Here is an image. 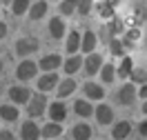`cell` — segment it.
I'll return each instance as SVG.
<instances>
[{
	"label": "cell",
	"instance_id": "7",
	"mask_svg": "<svg viewBox=\"0 0 147 140\" xmlns=\"http://www.w3.org/2000/svg\"><path fill=\"white\" fill-rule=\"evenodd\" d=\"M36 84H38V91H40V93L51 91V89H56V84H58V74H56V71H51V74H42L36 80Z\"/></svg>",
	"mask_w": 147,
	"mask_h": 140
},
{
	"label": "cell",
	"instance_id": "5",
	"mask_svg": "<svg viewBox=\"0 0 147 140\" xmlns=\"http://www.w3.org/2000/svg\"><path fill=\"white\" fill-rule=\"evenodd\" d=\"M47 116H49V120L56 122V125H60V122L67 118V107H65V102H51L47 104Z\"/></svg>",
	"mask_w": 147,
	"mask_h": 140
},
{
	"label": "cell",
	"instance_id": "22",
	"mask_svg": "<svg viewBox=\"0 0 147 140\" xmlns=\"http://www.w3.org/2000/svg\"><path fill=\"white\" fill-rule=\"evenodd\" d=\"M60 133H63V125H56V122H49V125H45V127L40 129V136L51 138V140H56Z\"/></svg>",
	"mask_w": 147,
	"mask_h": 140
},
{
	"label": "cell",
	"instance_id": "16",
	"mask_svg": "<svg viewBox=\"0 0 147 140\" xmlns=\"http://www.w3.org/2000/svg\"><path fill=\"white\" fill-rule=\"evenodd\" d=\"M47 9H49V5H47L45 0H38L36 5H31L29 7V18L31 20H40V18H45V13H47Z\"/></svg>",
	"mask_w": 147,
	"mask_h": 140
},
{
	"label": "cell",
	"instance_id": "32",
	"mask_svg": "<svg viewBox=\"0 0 147 140\" xmlns=\"http://www.w3.org/2000/svg\"><path fill=\"white\" fill-rule=\"evenodd\" d=\"M138 131H140V136H143V138H147V120H143L140 125H138Z\"/></svg>",
	"mask_w": 147,
	"mask_h": 140
},
{
	"label": "cell",
	"instance_id": "15",
	"mask_svg": "<svg viewBox=\"0 0 147 140\" xmlns=\"http://www.w3.org/2000/svg\"><path fill=\"white\" fill-rule=\"evenodd\" d=\"M131 71H134V60H131L129 56H123L120 67L116 69V76H118V78H123V80H127L129 76H131Z\"/></svg>",
	"mask_w": 147,
	"mask_h": 140
},
{
	"label": "cell",
	"instance_id": "9",
	"mask_svg": "<svg viewBox=\"0 0 147 140\" xmlns=\"http://www.w3.org/2000/svg\"><path fill=\"white\" fill-rule=\"evenodd\" d=\"M60 56L58 54H47V56H42V60L38 62V67L45 71V74H51V71H56L58 67H60Z\"/></svg>",
	"mask_w": 147,
	"mask_h": 140
},
{
	"label": "cell",
	"instance_id": "39",
	"mask_svg": "<svg viewBox=\"0 0 147 140\" xmlns=\"http://www.w3.org/2000/svg\"><path fill=\"white\" fill-rule=\"evenodd\" d=\"M102 2H107V0H102Z\"/></svg>",
	"mask_w": 147,
	"mask_h": 140
},
{
	"label": "cell",
	"instance_id": "19",
	"mask_svg": "<svg viewBox=\"0 0 147 140\" xmlns=\"http://www.w3.org/2000/svg\"><path fill=\"white\" fill-rule=\"evenodd\" d=\"M49 33H51V38H56V40H60V38L65 36V22L63 18H51L49 20Z\"/></svg>",
	"mask_w": 147,
	"mask_h": 140
},
{
	"label": "cell",
	"instance_id": "11",
	"mask_svg": "<svg viewBox=\"0 0 147 140\" xmlns=\"http://www.w3.org/2000/svg\"><path fill=\"white\" fill-rule=\"evenodd\" d=\"M20 138L22 140H38L40 138V127H38L34 120L22 122V127H20Z\"/></svg>",
	"mask_w": 147,
	"mask_h": 140
},
{
	"label": "cell",
	"instance_id": "30",
	"mask_svg": "<svg viewBox=\"0 0 147 140\" xmlns=\"http://www.w3.org/2000/svg\"><path fill=\"white\" fill-rule=\"evenodd\" d=\"M78 13L80 16H89L92 13V0H78Z\"/></svg>",
	"mask_w": 147,
	"mask_h": 140
},
{
	"label": "cell",
	"instance_id": "1",
	"mask_svg": "<svg viewBox=\"0 0 147 140\" xmlns=\"http://www.w3.org/2000/svg\"><path fill=\"white\" fill-rule=\"evenodd\" d=\"M47 111V98L45 93H36V96H31V100L27 102V113L31 116V120L34 118H40V116H45Z\"/></svg>",
	"mask_w": 147,
	"mask_h": 140
},
{
	"label": "cell",
	"instance_id": "12",
	"mask_svg": "<svg viewBox=\"0 0 147 140\" xmlns=\"http://www.w3.org/2000/svg\"><path fill=\"white\" fill-rule=\"evenodd\" d=\"M96 45H98V36L94 33L92 29H89V31H85L83 38H80V51H85V54L89 56V54H94Z\"/></svg>",
	"mask_w": 147,
	"mask_h": 140
},
{
	"label": "cell",
	"instance_id": "6",
	"mask_svg": "<svg viewBox=\"0 0 147 140\" xmlns=\"http://www.w3.org/2000/svg\"><path fill=\"white\" fill-rule=\"evenodd\" d=\"M105 65L102 62V56L100 54H89V56L83 60V67H85V71L89 76H96V74H100V67Z\"/></svg>",
	"mask_w": 147,
	"mask_h": 140
},
{
	"label": "cell",
	"instance_id": "34",
	"mask_svg": "<svg viewBox=\"0 0 147 140\" xmlns=\"http://www.w3.org/2000/svg\"><path fill=\"white\" fill-rule=\"evenodd\" d=\"M7 31H9V27H7V22H0V40L7 36Z\"/></svg>",
	"mask_w": 147,
	"mask_h": 140
},
{
	"label": "cell",
	"instance_id": "23",
	"mask_svg": "<svg viewBox=\"0 0 147 140\" xmlns=\"http://www.w3.org/2000/svg\"><path fill=\"white\" fill-rule=\"evenodd\" d=\"M18 116L20 113H18V109H16V104H0V118H2V120L13 122Z\"/></svg>",
	"mask_w": 147,
	"mask_h": 140
},
{
	"label": "cell",
	"instance_id": "38",
	"mask_svg": "<svg viewBox=\"0 0 147 140\" xmlns=\"http://www.w3.org/2000/svg\"><path fill=\"white\" fill-rule=\"evenodd\" d=\"M2 69H5V62H2V58H0V71H2Z\"/></svg>",
	"mask_w": 147,
	"mask_h": 140
},
{
	"label": "cell",
	"instance_id": "28",
	"mask_svg": "<svg viewBox=\"0 0 147 140\" xmlns=\"http://www.w3.org/2000/svg\"><path fill=\"white\" fill-rule=\"evenodd\" d=\"M76 9H78V0H63L60 2V13L63 16H71Z\"/></svg>",
	"mask_w": 147,
	"mask_h": 140
},
{
	"label": "cell",
	"instance_id": "24",
	"mask_svg": "<svg viewBox=\"0 0 147 140\" xmlns=\"http://www.w3.org/2000/svg\"><path fill=\"white\" fill-rule=\"evenodd\" d=\"M114 78H116V67L111 62H105L100 67V80L102 82H114Z\"/></svg>",
	"mask_w": 147,
	"mask_h": 140
},
{
	"label": "cell",
	"instance_id": "31",
	"mask_svg": "<svg viewBox=\"0 0 147 140\" xmlns=\"http://www.w3.org/2000/svg\"><path fill=\"white\" fill-rule=\"evenodd\" d=\"M100 13H102V18H111V13H114V5L111 2H102V7H100Z\"/></svg>",
	"mask_w": 147,
	"mask_h": 140
},
{
	"label": "cell",
	"instance_id": "10",
	"mask_svg": "<svg viewBox=\"0 0 147 140\" xmlns=\"http://www.w3.org/2000/svg\"><path fill=\"white\" fill-rule=\"evenodd\" d=\"M9 98L13 100V104H27L31 100V91H29L27 87H11Z\"/></svg>",
	"mask_w": 147,
	"mask_h": 140
},
{
	"label": "cell",
	"instance_id": "26",
	"mask_svg": "<svg viewBox=\"0 0 147 140\" xmlns=\"http://www.w3.org/2000/svg\"><path fill=\"white\" fill-rule=\"evenodd\" d=\"M29 7H31L29 0H13V2H11V13H13V16H22V13L29 11Z\"/></svg>",
	"mask_w": 147,
	"mask_h": 140
},
{
	"label": "cell",
	"instance_id": "18",
	"mask_svg": "<svg viewBox=\"0 0 147 140\" xmlns=\"http://www.w3.org/2000/svg\"><path fill=\"white\" fill-rule=\"evenodd\" d=\"M129 133H131V125H129L127 120L116 122V125H114V129H111V136H114L116 140H125Z\"/></svg>",
	"mask_w": 147,
	"mask_h": 140
},
{
	"label": "cell",
	"instance_id": "17",
	"mask_svg": "<svg viewBox=\"0 0 147 140\" xmlns=\"http://www.w3.org/2000/svg\"><path fill=\"white\" fill-rule=\"evenodd\" d=\"M63 67H65V74H67V76H74L76 71L83 69V58H80V56H69L67 60H65Z\"/></svg>",
	"mask_w": 147,
	"mask_h": 140
},
{
	"label": "cell",
	"instance_id": "4",
	"mask_svg": "<svg viewBox=\"0 0 147 140\" xmlns=\"http://www.w3.org/2000/svg\"><path fill=\"white\" fill-rule=\"evenodd\" d=\"M136 96H138V89H136V84H134V82L123 84V87L118 89V102L123 104V107H129V104H134Z\"/></svg>",
	"mask_w": 147,
	"mask_h": 140
},
{
	"label": "cell",
	"instance_id": "13",
	"mask_svg": "<svg viewBox=\"0 0 147 140\" xmlns=\"http://www.w3.org/2000/svg\"><path fill=\"white\" fill-rule=\"evenodd\" d=\"M89 138H92V127L89 125L80 122V125L71 127V140H89Z\"/></svg>",
	"mask_w": 147,
	"mask_h": 140
},
{
	"label": "cell",
	"instance_id": "35",
	"mask_svg": "<svg viewBox=\"0 0 147 140\" xmlns=\"http://www.w3.org/2000/svg\"><path fill=\"white\" fill-rule=\"evenodd\" d=\"M138 98H143V100H147V84H143V87L138 89Z\"/></svg>",
	"mask_w": 147,
	"mask_h": 140
},
{
	"label": "cell",
	"instance_id": "37",
	"mask_svg": "<svg viewBox=\"0 0 147 140\" xmlns=\"http://www.w3.org/2000/svg\"><path fill=\"white\" fill-rule=\"evenodd\" d=\"M11 2H13V0H2V5H11Z\"/></svg>",
	"mask_w": 147,
	"mask_h": 140
},
{
	"label": "cell",
	"instance_id": "29",
	"mask_svg": "<svg viewBox=\"0 0 147 140\" xmlns=\"http://www.w3.org/2000/svg\"><path fill=\"white\" fill-rule=\"evenodd\" d=\"M109 49H111V54H114V56H123V54H125V47H123V40H118V38H111L109 40Z\"/></svg>",
	"mask_w": 147,
	"mask_h": 140
},
{
	"label": "cell",
	"instance_id": "27",
	"mask_svg": "<svg viewBox=\"0 0 147 140\" xmlns=\"http://www.w3.org/2000/svg\"><path fill=\"white\" fill-rule=\"evenodd\" d=\"M129 80L134 84H147V69H134L131 76H129Z\"/></svg>",
	"mask_w": 147,
	"mask_h": 140
},
{
	"label": "cell",
	"instance_id": "33",
	"mask_svg": "<svg viewBox=\"0 0 147 140\" xmlns=\"http://www.w3.org/2000/svg\"><path fill=\"white\" fill-rule=\"evenodd\" d=\"M0 140H16L11 131H0Z\"/></svg>",
	"mask_w": 147,
	"mask_h": 140
},
{
	"label": "cell",
	"instance_id": "2",
	"mask_svg": "<svg viewBox=\"0 0 147 140\" xmlns=\"http://www.w3.org/2000/svg\"><path fill=\"white\" fill-rule=\"evenodd\" d=\"M38 74V65L34 60H22L18 67H16V78L18 80H34Z\"/></svg>",
	"mask_w": 147,
	"mask_h": 140
},
{
	"label": "cell",
	"instance_id": "25",
	"mask_svg": "<svg viewBox=\"0 0 147 140\" xmlns=\"http://www.w3.org/2000/svg\"><path fill=\"white\" fill-rule=\"evenodd\" d=\"M74 91H76V80H71V78H67V80H63V82L58 84V96L60 98H67Z\"/></svg>",
	"mask_w": 147,
	"mask_h": 140
},
{
	"label": "cell",
	"instance_id": "20",
	"mask_svg": "<svg viewBox=\"0 0 147 140\" xmlns=\"http://www.w3.org/2000/svg\"><path fill=\"white\" fill-rule=\"evenodd\" d=\"M85 96L92 98V100H102V98H105V91H102L100 84H96V82L89 80V82L85 84Z\"/></svg>",
	"mask_w": 147,
	"mask_h": 140
},
{
	"label": "cell",
	"instance_id": "8",
	"mask_svg": "<svg viewBox=\"0 0 147 140\" xmlns=\"http://www.w3.org/2000/svg\"><path fill=\"white\" fill-rule=\"evenodd\" d=\"M94 116H96V120H98V125H102V127H107L111 120H114V109H111L109 104H98L96 109H94Z\"/></svg>",
	"mask_w": 147,
	"mask_h": 140
},
{
	"label": "cell",
	"instance_id": "36",
	"mask_svg": "<svg viewBox=\"0 0 147 140\" xmlns=\"http://www.w3.org/2000/svg\"><path fill=\"white\" fill-rule=\"evenodd\" d=\"M143 113H145V116H147V100H145V102H143Z\"/></svg>",
	"mask_w": 147,
	"mask_h": 140
},
{
	"label": "cell",
	"instance_id": "21",
	"mask_svg": "<svg viewBox=\"0 0 147 140\" xmlns=\"http://www.w3.org/2000/svg\"><path fill=\"white\" fill-rule=\"evenodd\" d=\"M74 111L78 113L80 118H92L94 107H92V102H87V100H76V102H74Z\"/></svg>",
	"mask_w": 147,
	"mask_h": 140
},
{
	"label": "cell",
	"instance_id": "3",
	"mask_svg": "<svg viewBox=\"0 0 147 140\" xmlns=\"http://www.w3.org/2000/svg\"><path fill=\"white\" fill-rule=\"evenodd\" d=\"M38 47H40V42H38L36 38H18V40H16V54H18L20 58H25V56H29V54L38 51Z\"/></svg>",
	"mask_w": 147,
	"mask_h": 140
},
{
	"label": "cell",
	"instance_id": "14",
	"mask_svg": "<svg viewBox=\"0 0 147 140\" xmlns=\"http://www.w3.org/2000/svg\"><path fill=\"white\" fill-rule=\"evenodd\" d=\"M80 33H78V31H76V29H74V31H69V33H67V54H69V56H76V51H78V49H80Z\"/></svg>",
	"mask_w": 147,
	"mask_h": 140
}]
</instances>
